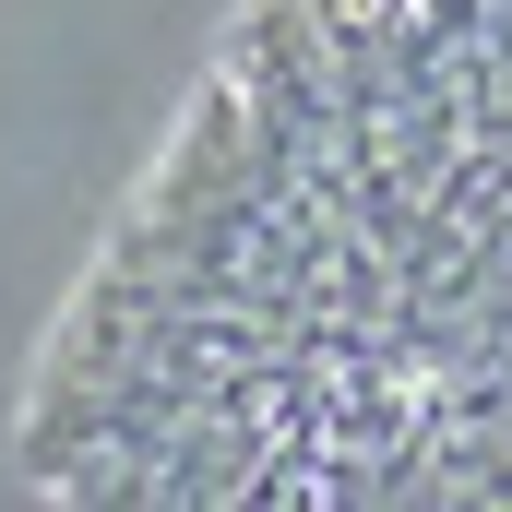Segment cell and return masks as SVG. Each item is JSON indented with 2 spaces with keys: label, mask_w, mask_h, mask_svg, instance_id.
<instances>
[{
  "label": "cell",
  "mask_w": 512,
  "mask_h": 512,
  "mask_svg": "<svg viewBox=\"0 0 512 512\" xmlns=\"http://www.w3.org/2000/svg\"><path fill=\"white\" fill-rule=\"evenodd\" d=\"M417 24H429V36H441V60H453V48H477L489 0H417Z\"/></svg>",
  "instance_id": "1"
}]
</instances>
